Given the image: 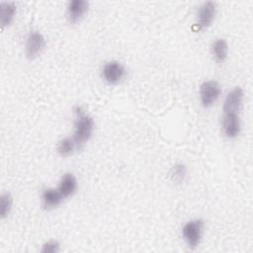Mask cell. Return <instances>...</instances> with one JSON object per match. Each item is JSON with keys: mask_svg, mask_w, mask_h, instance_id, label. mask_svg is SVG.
Listing matches in <instances>:
<instances>
[{"mask_svg": "<svg viewBox=\"0 0 253 253\" xmlns=\"http://www.w3.org/2000/svg\"><path fill=\"white\" fill-rule=\"evenodd\" d=\"M75 114L76 120L74 125L73 138L77 146L79 147L85 142H87L92 136L94 129V121L89 115L85 114L80 107L76 108Z\"/></svg>", "mask_w": 253, "mask_h": 253, "instance_id": "obj_1", "label": "cell"}, {"mask_svg": "<svg viewBox=\"0 0 253 253\" xmlns=\"http://www.w3.org/2000/svg\"><path fill=\"white\" fill-rule=\"evenodd\" d=\"M76 147L78 146L73 137H64L57 144V152L61 156H69L74 152Z\"/></svg>", "mask_w": 253, "mask_h": 253, "instance_id": "obj_14", "label": "cell"}, {"mask_svg": "<svg viewBox=\"0 0 253 253\" xmlns=\"http://www.w3.org/2000/svg\"><path fill=\"white\" fill-rule=\"evenodd\" d=\"M88 2L85 0H73L67 7V16L71 23L79 22L88 10Z\"/></svg>", "mask_w": 253, "mask_h": 253, "instance_id": "obj_9", "label": "cell"}, {"mask_svg": "<svg viewBox=\"0 0 253 253\" xmlns=\"http://www.w3.org/2000/svg\"><path fill=\"white\" fill-rule=\"evenodd\" d=\"M204 228L203 219H193L184 224L182 228V234L184 240L190 248H196L202 239Z\"/></svg>", "mask_w": 253, "mask_h": 253, "instance_id": "obj_2", "label": "cell"}, {"mask_svg": "<svg viewBox=\"0 0 253 253\" xmlns=\"http://www.w3.org/2000/svg\"><path fill=\"white\" fill-rule=\"evenodd\" d=\"M63 196L60 194L58 189H45L42 192V206L45 210H52L56 208L63 200Z\"/></svg>", "mask_w": 253, "mask_h": 253, "instance_id": "obj_10", "label": "cell"}, {"mask_svg": "<svg viewBox=\"0 0 253 253\" xmlns=\"http://www.w3.org/2000/svg\"><path fill=\"white\" fill-rule=\"evenodd\" d=\"M243 97H244V92L242 88L240 87L233 88L225 97V100L223 103V114L224 113L238 114L242 106Z\"/></svg>", "mask_w": 253, "mask_h": 253, "instance_id": "obj_7", "label": "cell"}, {"mask_svg": "<svg viewBox=\"0 0 253 253\" xmlns=\"http://www.w3.org/2000/svg\"><path fill=\"white\" fill-rule=\"evenodd\" d=\"M60 250V244L55 240H49L42 244L41 252L42 253H57Z\"/></svg>", "mask_w": 253, "mask_h": 253, "instance_id": "obj_17", "label": "cell"}, {"mask_svg": "<svg viewBox=\"0 0 253 253\" xmlns=\"http://www.w3.org/2000/svg\"><path fill=\"white\" fill-rule=\"evenodd\" d=\"M16 13V6L12 2H2L0 4V23L2 28L9 26Z\"/></svg>", "mask_w": 253, "mask_h": 253, "instance_id": "obj_12", "label": "cell"}, {"mask_svg": "<svg viewBox=\"0 0 253 253\" xmlns=\"http://www.w3.org/2000/svg\"><path fill=\"white\" fill-rule=\"evenodd\" d=\"M12 209V197L9 193H3L0 199V215L5 218Z\"/></svg>", "mask_w": 253, "mask_h": 253, "instance_id": "obj_15", "label": "cell"}, {"mask_svg": "<svg viewBox=\"0 0 253 253\" xmlns=\"http://www.w3.org/2000/svg\"><path fill=\"white\" fill-rule=\"evenodd\" d=\"M212 54L216 61L222 62L226 59L228 53V45L224 39H217L214 41L211 46Z\"/></svg>", "mask_w": 253, "mask_h": 253, "instance_id": "obj_13", "label": "cell"}, {"mask_svg": "<svg viewBox=\"0 0 253 253\" xmlns=\"http://www.w3.org/2000/svg\"><path fill=\"white\" fill-rule=\"evenodd\" d=\"M216 14V5L214 2L208 1L203 3L198 11V25L201 28H208L211 25Z\"/></svg>", "mask_w": 253, "mask_h": 253, "instance_id": "obj_8", "label": "cell"}, {"mask_svg": "<svg viewBox=\"0 0 253 253\" xmlns=\"http://www.w3.org/2000/svg\"><path fill=\"white\" fill-rule=\"evenodd\" d=\"M221 126L222 131L227 138H235L241 129L239 115L236 113H224Z\"/></svg>", "mask_w": 253, "mask_h": 253, "instance_id": "obj_6", "label": "cell"}, {"mask_svg": "<svg viewBox=\"0 0 253 253\" xmlns=\"http://www.w3.org/2000/svg\"><path fill=\"white\" fill-rule=\"evenodd\" d=\"M102 75L104 80L110 85H116L120 83L126 76V69L119 61H109L102 69Z\"/></svg>", "mask_w": 253, "mask_h": 253, "instance_id": "obj_4", "label": "cell"}, {"mask_svg": "<svg viewBox=\"0 0 253 253\" xmlns=\"http://www.w3.org/2000/svg\"><path fill=\"white\" fill-rule=\"evenodd\" d=\"M57 189L64 199L72 196L77 189V180L75 176L71 173H65L61 177Z\"/></svg>", "mask_w": 253, "mask_h": 253, "instance_id": "obj_11", "label": "cell"}, {"mask_svg": "<svg viewBox=\"0 0 253 253\" xmlns=\"http://www.w3.org/2000/svg\"><path fill=\"white\" fill-rule=\"evenodd\" d=\"M45 47L44 37L38 32L29 34L26 42V54L29 59L38 57Z\"/></svg>", "mask_w": 253, "mask_h": 253, "instance_id": "obj_5", "label": "cell"}, {"mask_svg": "<svg viewBox=\"0 0 253 253\" xmlns=\"http://www.w3.org/2000/svg\"><path fill=\"white\" fill-rule=\"evenodd\" d=\"M186 173H187V170L183 164H176L171 171L172 180L175 181L176 183H181L184 181L186 177Z\"/></svg>", "mask_w": 253, "mask_h": 253, "instance_id": "obj_16", "label": "cell"}, {"mask_svg": "<svg viewBox=\"0 0 253 253\" xmlns=\"http://www.w3.org/2000/svg\"><path fill=\"white\" fill-rule=\"evenodd\" d=\"M220 86L214 80H209L202 83L200 87V98L204 108L212 106L220 96Z\"/></svg>", "mask_w": 253, "mask_h": 253, "instance_id": "obj_3", "label": "cell"}]
</instances>
